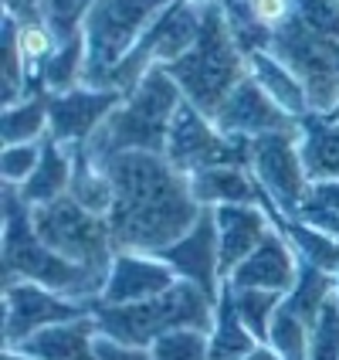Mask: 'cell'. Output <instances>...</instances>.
<instances>
[{"label":"cell","instance_id":"cell-1","mask_svg":"<svg viewBox=\"0 0 339 360\" xmlns=\"http://www.w3.org/2000/svg\"><path fill=\"white\" fill-rule=\"evenodd\" d=\"M99 163L116 191V200L105 214L116 252L160 255L204 214L190 191V177L180 174L163 153L129 150Z\"/></svg>","mask_w":339,"mask_h":360},{"label":"cell","instance_id":"cell-2","mask_svg":"<svg viewBox=\"0 0 339 360\" xmlns=\"http://www.w3.org/2000/svg\"><path fill=\"white\" fill-rule=\"evenodd\" d=\"M0 207H4V285L38 282L44 289H55L61 296L88 302V306L99 300L105 279L75 262H65L38 238L31 207L24 204L18 187H4Z\"/></svg>","mask_w":339,"mask_h":360},{"label":"cell","instance_id":"cell-3","mask_svg":"<svg viewBox=\"0 0 339 360\" xmlns=\"http://www.w3.org/2000/svg\"><path fill=\"white\" fill-rule=\"evenodd\" d=\"M166 72L180 85L183 99L200 109L207 120H214L227 96L248 79V55L231 38L218 0L204 4V27L197 44L180 61L166 65Z\"/></svg>","mask_w":339,"mask_h":360},{"label":"cell","instance_id":"cell-4","mask_svg":"<svg viewBox=\"0 0 339 360\" xmlns=\"http://www.w3.org/2000/svg\"><path fill=\"white\" fill-rule=\"evenodd\" d=\"M180 105H183L180 85L170 79L166 68H153L129 96H122L116 112L102 122L99 133L85 143V150L95 160H105L112 153H129V150L163 153L170 122Z\"/></svg>","mask_w":339,"mask_h":360},{"label":"cell","instance_id":"cell-5","mask_svg":"<svg viewBox=\"0 0 339 360\" xmlns=\"http://www.w3.org/2000/svg\"><path fill=\"white\" fill-rule=\"evenodd\" d=\"M218 300L204 289L180 279L153 300L129 302V306H92V320L102 337L133 343V347H153V343L173 333V330H207L214 326Z\"/></svg>","mask_w":339,"mask_h":360},{"label":"cell","instance_id":"cell-6","mask_svg":"<svg viewBox=\"0 0 339 360\" xmlns=\"http://www.w3.org/2000/svg\"><path fill=\"white\" fill-rule=\"evenodd\" d=\"M31 221H34L38 238L55 255H61L65 262H75L102 279L109 276L112 259H116V241L109 231V221L85 211L72 194L31 207Z\"/></svg>","mask_w":339,"mask_h":360},{"label":"cell","instance_id":"cell-7","mask_svg":"<svg viewBox=\"0 0 339 360\" xmlns=\"http://www.w3.org/2000/svg\"><path fill=\"white\" fill-rule=\"evenodd\" d=\"M204 27V4L197 0H173L160 18L149 24V31L140 38V44L119 61V68L109 75L105 89L129 96L153 68H166L180 61L200 38Z\"/></svg>","mask_w":339,"mask_h":360},{"label":"cell","instance_id":"cell-8","mask_svg":"<svg viewBox=\"0 0 339 360\" xmlns=\"http://www.w3.org/2000/svg\"><path fill=\"white\" fill-rule=\"evenodd\" d=\"M268 51L279 61H285L299 82L305 85L309 96V109L312 116H333L339 105V44L312 34L295 14L292 20L281 27L279 34L272 38Z\"/></svg>","mask_w":339,"mask_h":360},{"label":"cell","instance_id":"cell-9","mask_svg":"<svg viewBox=\"0 0 339 360\" xmlns=\"http://www.w3.org/2000/svg\"><path fill=\"white\" fill-rule=\"evenodd\" d=\"M163 157L173 163L180 174L194 177V174L211 170V167H248L251 143L224 136L214 126V120H207L200 109H194L190 102L183 99V105L177 109V116L170 122Z\"/></svg>","mask_w":339,"mask_h":360},{"label":"cell","instance_id":"cell-10","mask_svg":"<svg viewBox=\"0 0 339 360\" xmlns=\"http://www.w3.org/2000/svg\"><path fill=\"white\" fill-rule=\"evenodd\" d=\"M248 170L258 180L261 191L268 194V200L281 211V218H299V211L309 200V191H312V177L302 160L299 133H275V136L251 140Z\"/></svg>","mask_w":339,"mask_h":360},{"label":"cell","instance_id":"cell-11","mask_svg":"<svg viewBox=\"0 0 339 360\" xmlns=\"http://www.w3.org/2000/svg\"><path fill=\"white\" fill-rule=\"evenodd\" d=\"M88 313H92L88 302L68 300L38 282H7L4 285V350H14L55 323L81 320Z\"/></svg>","mask_w":339,"mask_h":360},{"label":"cell","instance_id":"cell-12","mask_svg":"<svg viewBox=\"0 0 339 360\" xmlns=\"http://www.w3.org/2000/svg\"><path fill=\"white\" fill-rule=\"evenodd\" d=\"M214 126L224 136L248 143L261 140V136H275V133H299L302 129V122L292 120L288 112H281L275 99L251 79V68H248V79L220 105V112L214 116Z\"/></svg>","mask_w":339,"mask_h":360},{"label":"cell","instance_id":"cell-13","mask_svg":"<svg viewBox=\"0 0 339 360\" xmlns=\"http://www.w3.org/2000/svg\"><path fill=\"white\" fill-rule=\"evenodd\" d=\"M122 102V92L112 89H92V85H79L72 92L51 96V126H48V140L61 143L68 150L85 146L99 133V126Z\"/></svg>","mask_w":339,"mask_h":360},{"label":"cell","instance_id":"cell-14","mask_svg":"<svg viewBox=\"0 0 339 360\" xmlns=\"http://www.w3.org/2000/svg\"><path fill=\"white\" fill-rule=\"evenodd\" d=\"M157 259H163L177 279L190 282L204 289L207 296L218 300L224 289V272H220V245H218V224H214V211L204 207L200 221L183 235L180 241H173L170 248H163Z\"/></svg>","mask_w":339,"mask_h":360},{"label":"cell","instance_id":"cell-15","mask_svg":"<svg viewBox=\"0 0 339 360\" xmlns=\"http://www.w3.org/2000/svg\"><path fill=\"white\" fill-rule=\"evenodd\" d=\"M177 272L157 255L142 252H116L112 269L105 276L102 296L92 306H129V302L153 300L177 285Z\"/></svg>","mask_w":339,"mask_h":360},{"label":"cell","instance_id":"cell-16","mask_svg":"<svg viewBox=\"0 0 339 360\" xmlns=\"http://www.w3.org/2000/svg\"><path fill=\"white\" fill-rule=\"evenodd\" d=\"M299 265L302 259L295 255L292 241L285 238V231L275 224V231L227 276V285L231 289H265V292L288 296L299 282Z\"/></svg>","mask_w":339,"mask_h":360},{"label":"cell","instance_id":"cell-17","mask_svg":"<svg viewBox=\"0 0 339 360\" xmlns=\"http://www.w3.org/2000/svg\"><path fill=\"white\" fill-rule=\"evenodd\" d=\"M211 211H214V224H218L220 272L227 282V276L275 231V221L261 204H224V207H211Z\"/></svg>","mask_w":339,"mask_h":360},{"label":"cell","instance_id":"cell-18","mask_svg":"<svg viewBox=\"0 0 339 360\" xmlns=\"http://www.w3.org/2000/svg\"><path fill=\"white\" fill-rule=\"evenodd\" d=\"M218 4L231 38L238 41V48L248 58L255 51H268L272 38L295 14L292 0H218Z\"/></svg>","mask_w":339,"mask_h":360},{"label":"cell","instance_id":"cell-19","mask_svg":"<svg viewBox=\"0 0 339 360\" xmlns=\"http://www.w3.org/2000/svg\"><path fill=\"white\" fill-rule=\"evenodd\" d=\"M95 337H99V326L88 313L81 320L55 323L41 330L31 340L14 347L11 354H20L27 360H95Z\"/></svg>","mask_w":339,"mask_h":360},{"label":"cell","instance_id":"cell-20","mask_svg":"<svg viewBox=\"0 0 339 360\" xmlns=\"http://www.w3.org/2000/svg\"><path fill=\"white\" fill-rule=\"evenodd\" d=\"M248 68H251V79L275 99V105H279L281 112H288L292 120H299V122L312 116L305 85H302L299 75H295L285 61H279L272 51H255V55L248 58Z\"/></svg>","mask_w":339,"mask_h":360},{"label":"cell","instance_id":"cell-21","mask_svg":"<svg viewBox=\"0 0 339 360\" xmlns=\"http://www.w3.org/2000/svg\"><path fill=\"white\" fill-rule=\"evenodd\" d=\"M72 174H75V150H68L55 140H44L38 170L31 174V180L24 187H18V194L24 198L27 207L51 204V200L65 198L72 191Z\"/></svg>","mask_w":339,"mask_h":360},{"label":"cell","instance_id":"cell-22","mask_svg":"<svg viewBox=\"0 0 339 360\" xmlns=\"http://www.w3.org/2000/svg\"><path fill=\"white\" fill-rule=\"evenodd\" d=\"M211 343V360H244L248 354H255L261 343L251 337V330L241 323L238 309H234V296L224 285L218 296V309H214V326L207 333Z\"/></svg>","mask_w":339,"mask_h":360},{"label":"cell","instance_id":"cell-23","mask_svg":"<svg viewBox=\"0 0 339 360\" xmlns=\"http://www.w3.org/2000/svg\"><path fill=\"white\" fill-rule=\"evenodd\" d=\"M299 143H302V160H305V170H309L312 184L339 180V122L319 120V116L302 120Z\"/></svg>","mask_w":339,"mask_h":360},{"label":"cell","instance_id":"cell-24","mask_svg":"<svg viewBox=\"0 0 339 360\" xmlns=\"http://www.w3.org/2000/svg\"><path fill=\"white\" fill-rule=\"evenodd\" d=\"M48 126H51V96H27L18 105H4L0 143L4 146L41 143L48 140Z\"/></svg>","mask_w":339,"mask_h":360},{"label":"cell","instance_id":"cell-25","mask_svg":"<svg viewBox=\"0 0 339 360\" xmlns=\"http://www.w3.org/2000/svg\"><path fill=\"white\" fill-rule=\"evenodd\" d=\"M68 194L79 200L85 211H92L99 218L109 214V207L116 200V191H112L109 177H105V167L85 146H75V174H72V191Z\"/></svg>","mask_w":339,"mask_h":360},{"label":"cell","instance_id":"cell-26","mask_svg":"<svg viewBox=\"0 0 339 360\" xmlns=\"http://www.w3.org/2000/svg\"><path fill=\"white\" fill-rule=\"evenodd\" d=\"M333 296H336V276H329V272H322L316 265L302 262L299 282H295V289L285 296V309H292V313L312 330V323L319 320L322 306L333 300Z\"/></svg>","mask_w":339,"mask_h":360},{"label":"cell","instance_id":"cell-27","mask_svg":"<svg viewBox=\"0 0 339 360\" xmlns=\"http://www.w3.org/2000/svg\"><path fill=\"white\" fill-rule=\"evenodd\" d=\"M81 79H85V38L79 34V38L65 41L58 51H55V58L41 68L38 92H44V96H61V92L79 89Z\"/></svg>","mask_w":339,"mask_h":360},{"label":"cell","instance_id":"cell-28","mask_svg":"<svg viewBox=\"0 0 339 360\" xmlns=\"http://www.w3.org/2000/svg\"><path fill=\"white\" fill-rule=\"evenodd\" d=\"M279 228L285 231V238L292 241V248H295V255L302 262L316 265V269L329 272V276L339 272V241L336 238H329L326 231H319V228H312V224H305L299 218L281 221Z\"/></svg>","mask_w":339,"mask_h":360},{"label":"cell","instance_id":"cell-29","mask_svg":"<svg viewBox=\"0 0 339 360\" xmlns=\"http://www.w3.org/2000/svg\"><path fill=\"white\" fill-rule=\"evenodd\" d=\"M227 285V282H224ZM231 289V285H227ZM234 296V309H238L241 323L251 330V337L258 343H268V330H272V320L281 309L285 296L279 292H265V289H231Z\"/></svg>","mask_w":339,"mask_h":360},{"label":"cell","instance_id":"cell-30","mask_svg":"<svg viewBox=\"0 0 339 360\" xmlns=\"http://www.w3.org/2000/svg\"><path fill=\"white\" fill-rule=\"evenodd\" d=\"M4 105H18L27 99V61L20 51V24L4 14Z\"/></svg>","mask_w":339,"mask_h":360},{"label":"cell","instance_id":"cell-31","mask_svg":"<svg viewBox=\"0 0 339 360\" xmlns=\"http://www.w3.org/2000/svg\"><path fill=\"white\" fill-rule=\"evenodd\" d=\"M268 347L281 360H309V326L292 309H285V302H281V309L275 313V320H272Z\"/></svg>","mask_w":339,"mask_h":360},{"label":"cell","instance_id":"cell-32","mask_svg":"<svg viewBox=\"0 0 339 360\" xmlns=\"http://www.w3.org/2000/svg\"><path fill=\"white\" fill-rule=\"evenodd\" d=\"M95 0H41V20L55 31V38L65 44V41L79 38L81 24L88 18Z\"/></svg>","mask_w":339,"mask_h":360},{"label":"cell","instance_id":"cell-33","mask_svg":"<svg viewBox=\"0 0 339 360\" xmlns=\"http://www.w3.org/2000/svg\"><path fill=\"white\" fill-rule=\"evenodd\" d=\"M153 360H211L207 330H173L149 347Z\"/></svg>","mask_w":339,"mask_h":360},{"label":"cell","instance_id":"cell-34","mask_svg":"<svg viewBox=\"0 0 339 360\" xmlns=\"http://www.w3.org/2000/svg\"><path fill=\"white\" fill-rule=\"evenodd\" d=\"M41 150H44V140L4 146L0 150V180H4V187H24L31 180V174L38 170Z\"/></svg>","mask_w":339,"mask_h":360},{"label":"cell","instance_id":"cell-35","mask_svg":"<svg viewBox=\"0 0 339 360\" xmlns=\"http://www.w3.org/2000/svg\"><path fill=\"white\" fill-rule=\"evenodd\" d=\"M309 360H339V300L322 306L319 320L309 330Z\"/></svg>","mask_w":339,"mask_h":360},{"label":"cell","instance_id":"cell-36","mask_svg":"<svg viewBox=\"0 0 339 360\" xmlns=\"http://www.w3.org/2000/svg\"><path fill=\"white\" fill-rule=\"evenodd\" d=\"M295 18L319 38L339 44V0H292Z\"/></svg>","mask_w":339,"mask_h":360},{"label":"cell","instance_id":"cell-37","mask_svg":"<svg viewBox=\"0 0 339 360\" xmlns=\"http://www.w3.org/2000/svg\"><path fill=\"white\" fill-rule=\"evenodd\" d=\"M95 360H153L146 347H133V343L112 340V337H95Z\"/></svg>","mask_w":339,"mask_h":360},{"label":"cell","instance_id":"cell-38","mask_svg":"<svg viewBox=\"0 0 339 360\" xmlns=\"http://www.w3.org/2000/svg\"><path fill=\"white\" fill-rule=\"evenodd\" d=\"M305 207H322V211L339 214V180H319V184H312Z\"/></svg>","mask_w":339,"mask_h":360},{"label":"cell","instance_id":"cell-39","mask_svg":"<svg viewBox=\"0 0 339 360\" xmlns=\"http://www.w3.org/2000/svg\"><path fill=\"white\" fill-rule=\"evenodd\" d=\"M299 221L312 224V228H319V231H326L329 238L339 241V214H333V211H322V207H302Z\"/></svg>","mask_w":339,"mask_h":360},{"label":"cell","instance_id":"cell-40","mask_svg":"<svg viewBox=\"0 0 339 360\" xmlns=\"http://www.w3.org/2000/svg\"><path fill=\"white\" fill-rule=\"evenodd\" d=\"M244 360H281V357L275 354V350H272V347H268V343H261L258 350H255V354H248Z\"/></svg>","mask_w":339,"mask_h":360},{"label":"cell","instance_id":"cell-41","mask_svg":"<svg viewBox=\"0 0 339 360\" xmlns=\"http://www.w3.org/2000/svg\"><path fill=\"white\" fill-rule=\"evenodd\" d=\"M4 360H27V357H20V354H11V350H4Z\"/></svg>","mask_w":339,"mask_h":360},{"label":"cell","instance_id":"cell-42","mask_svg":"<svg viewBox=\"0 0 339 360\" xmlns=\"http://www.w3.org/2000/svg\"><path fill=\"white\" fill-rule=\"evenodd\" d=\"M326 120H329V122H339V105H336V112H333V116H326Z\"/></svg>","mask_w":339,"mask_h":360},{"label":"cell","instance_id":"cell-43","mask_svg":"<svg viewBox=\"0 0 339 360\" xmlns=\"http://www.w3.org/2000/svg\"><path fill=\"white\" fill-rule=\"evenodd\" d=\"M336 300H339V272H336Z\"/></svg>","mask_w":339,"mask_h":360}]
</instances>
